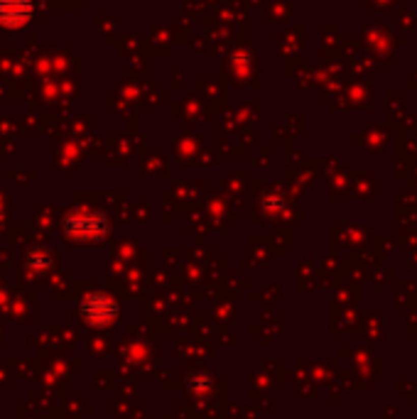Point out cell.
<instances>
[{
	"mask_svg": "<svg viewBox=\"0 0 417 419\" xmlns=\"http://www.w3.org/2000/svg\"><path fill=\"white\" fill-rule=\"evenodd\" d=\"M29 15H32L29 0H0V22L20 27L29 20Z\"/></svg>",
	"mask_w": 417,
	"mask_h": 419,
	"instance_id": "obj_1",
	"label": "cell"
}]
</instances>
